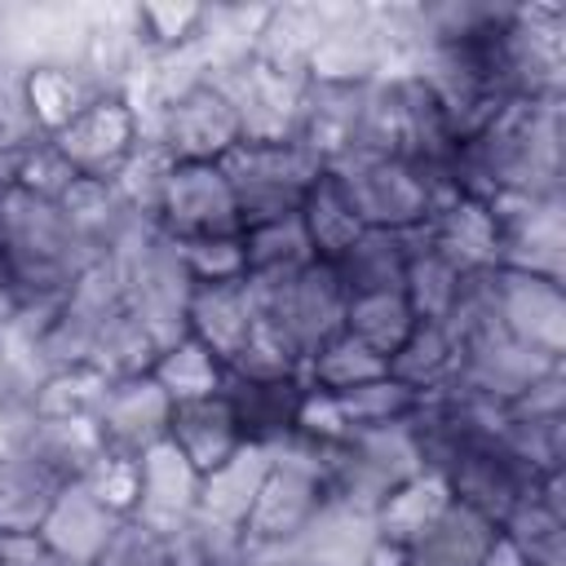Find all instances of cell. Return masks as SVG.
<instances>
[{
    "label": "cell",
    "instance_id": "cell-1",
    "mask_svg": "<svg viewBox=\"0 0 566 566\" xmlns=\"http://www.w3.org/2000/svg\"><path fill=\"white\" fill-rule=\"evenodd\" d=\"M93 261L97 252L71 230L53 199L27 190L0 199V274L18 301V314L53 310Z\"/></svg>",
    "mask_w": 566,
    "mask_h": 566
},
{
    "label": "cell",
    "instance_id": "cell-33",
    "mask_svg": "<svg viewBox=\"0 0 566 566\" xmlns=\"http://www.w3.org/2000/svg\"><path fill=\"white\" fill-rule=\"evenodd\" d=\"M44 142L27 115V97H22V66L0 57V155H18L27 146Z\"/></svg>",
    "mask_w": 566,
    "mask_h": 566
},
{
    "label": "cell",
    "instance_id": "cell-12",
    "mask_svg": "<svg viewBox=\"0 0 566 566\" xmlns=\"http://www.w3.org/2000/svg\"><path fill=\"white\" fill-rule=\"evenodd\" d=\"M168 442L177 447V455L199 473L208 478L212 469H221L226 460H234L248 438L239 429V416L221 394H208V398H190V402H172V420H168Z\"/></svg>",
    "mask_w": 566,
    "mask_h": 566
},
{
    "label": "cell",
    "instance_id": "cell-2",
    "mask_svg": "<svg viewBox=\"0 0 566 566\" xmlns=\"http://www.w3.org/2000/svg\"><path fill=\"white\" fill-rule=\"evenodd\" d=\"M363 221V230L420 234L429 217L455 199L447 172H433L407 155H349L332 168Z\"/></svg>",
    "mask_w": 566,
    "mask_h": 566
},
{
    "label": "cell",
    "instance_id": "cell-8",
    "mask_svg": "<svg viewBox=\"0 0 566 566\" xmlns=\"http://www.w3.org/2000/svg\"><path fill=\"white\" fill-rule=\"evenodd\" d=\"M562 195H504L491 203L500 230V265L544 279H566V212Z\"/></svg>",
    "mask_w": 566,
    "mask_h": 566
},
{
    "label": "cell",
    "instance_id": "cell-30",
    "mask_svg": "<svg viewBox=\"0 0 566 566\" xmlns=\"http://www.w3.org/2000/svg\"><path fill=\"white\" fill-rule=\"evenodd\" d=\"M93 566H177V539L142 517H119Z\"/></svg>",
    "mask_w": 566,
    "mask_h": 566
},
{
    "label": "cell",
    "instance_id": "cell-14",
    "mask_svg": "<svg viewBox=\"0 0 566 566\" xmlns=\"http://www.w3.org/2000/svg\"><path fill=\"white\" fill-rule=\"evenodd\" d=\"M420 239L447 256L460 274H482V270H495L500 265V230H495V212L491 203H478V199H451L442 203L429 226L420 230Z\"/></svg>",
    "mask_w": 566,
    "mask_h": 566
},
{
    "label": "cell",
    "instance_id": "cell-32",
    "mask_svg": "<svg viewBox=\"0 0 566 566\" xmlns=\"http://www.w3.org/2000/svg\"><path fill=\"white\" fill-rule=\"evenodd\" d=\"M75 482H84L115 517H133V509H137V455L102 451V455L88 464V473L75 478Z\"/></svg>",
    "mask_w": 566,
    "mask_h": 566
},
{
    "label": "cell",
    "instance_id": "cell-7",
    "mask_svg": "<svg viewBox=\"0 0 566 566\" xmlns=\"http://www.w3.org/2000/svg\"><path fill=\"white\" fill-rule=\"evenodd\" d=\"M53 150L71 164L75 177H115L128 155L146 142V119L128 93H97L57 137Z\"/></svg>",
    "mask_w": 566,
    "mask_h": 566
},
{
    "label": "cell",
    "instance_id": "cell-9",
    "mask_svg": "<svg viewBox=\"0 0 566 566\" xmlns=\"http://www.w3.org/2000/svg\"><path fill=\"white\" fill-rule=\"evenodd\" d=\"M168 420H172V398L159 389V380L150 371L106 380L97 394V407H93L102 447L119 451V455H142L155 442H164Z\"/></svg>",
    "mask_w": 566,
    "mask_h": 566
},
{
    "label": "cell",
    "instance_id": "cell-5",
    "mask_svg": "<svg viewBox=\"0 0 566 566\" xmlns=\"http://www.w3.org/2000/svg\"><path fill=\"white\" fill-rule=\"evenodd\" d=\"M243 226L252 221H270V217H287L301 208V199L310 195L314 177L323 172V164L314 159V150L292 133V137H274V142H239L226 159H221Z\"/></svg>",
    "mask_w": 566,
    "mask_h": 566
},
{
    "label": "cell",
    "instance_id": "cell-23",
    "mask_svg": "<svg viewBox=\"0 0 566 566\" xmlns=\"http://www.w3.org/2000/svg\"><path fill=\"white\" fill-rule=\"evenodd\" d=\"M296 217H301L305 239H310L318 261H336L363 234V221H358V212H354V203H349V195H345V186H340V177L332 168H323L314 177V186L301 199Z\"/></svg>",
    "mask_w": 566,
    "mask_h": 566
},
{
    "label": "cell",
    "instance_id": "cell-4",
    "mask_svg": "<svg viewBox=\"0 0 566 566\" xmlns=\"http://www.w3.org/2000/svg\"><path fill=\"white\" fill-rule=\"evenodd\" d=\"M252 292H256L261 323L301 358V367L323 340L345 332V301L349 296H345V287L327 261H310L296 274H283L274 283H252Z\"/></svg>",
    "mask_w": 566,
    "mask_h": 566
},
{
    "label": "cell",
    "instance_id": "cell-34",
    "mask_svg": "<svg viewBox=\"0 0 566 566\" xmlns=\"http://www.w3.org/2000/svg\"><path fill=\"white\" fill-rule=\"evenodd\" d=\"M44 557L40 535H0V566H40Z\"/></svg>",
    "mask_w": 566,
    "mask_h": 566
},
{
    "label": "cell",
    "instance_id": "cell-15",
    "mask_svg": "<svg viewBox=\"0 0 566 566\" xmlns=\"http://www.w3.org/2000/svg\"><path fill=\"white\" fill-rule=\"evenodd\" d=\"M226 398L239 416V429L248 438V447H283L296 433V411L305 398V380L301 376H279V380H243V376H226Z\"/></svg>",
    "mask_w": 566,
    "mask_h": 566
},
{
    "label": "cell",
    "instance_id": "cell-20",
    "mask_svg": "<svg viewBox=\"0 0 566 566\" xmlns=\"http://www.w3.org/2000/svg\"><path fill=\"white\" fill-rule=\"evenodd\" d=\"M270 469V451L265 447H243L234 460H226L221 469H212L208 478H199V500H195V522H208V526H226V531H239L252 500H256V486Z\"/></svg>",
    "mask_w": 566,
    "mask_h": 566
},
{
    "label": "cell",
    "instance_id": "cell-35",
    "mask_svg": "<svg viewBox=\"0 0 566 566\" xmlns=\"http://www.w3.org/2000/svg\"><path fill=\"white\" fill-rule=\"evenodd\" d=\"M40 566H66V562H53V557H44V562H40Z\"/></svg>",
    "mask_w": 566,
    "mask_h": 566
},
{
    "label": "cell",
    "instance_id": "cell-25",
    "mask_svg": "<svg viewBox=\"0 0 566 566\" xmlns=\"http://www.w3.org/2000/svg\"><path fill=\"white\" fill-rule=\"evenodd\" d=\"M128 22H133V40H137L142 57L146 62H168V57H181V53L199 49L203 27H208V4H177V0L133 4Z\"/></svg>",
    "mask_w": 566,
    "mask_h": 566
},
{
    "label": "cell",
    "instance_id": "cell-31",
    "mask_svg": "<svg viewBox=\"0 0 566 566\" xmlns=\"http://www.w3.org/2000/svg\"><path fill=\"white\" fill-rule=\"evenodd\" d=\"M181 270L190 283H230V279H248L243 270V239L226 234V239H199V243H177Z\"/></svg>",
    "mask_w": 566,
    "mask_h": 566
},
{
    "label": "cell",
    "instance_id": "cell-21",
    "mask_svg": "<svg viewBox=\"0 0 566 566\" xmlns=\"http://www.w3.org/2000/svg\"><path fill=\"white\" fill-rule=\"evenodd\" d=\"M411 256V234H389V230H363L336 261H327L345 287V296L358 292H402Z\"/></svg>",
    "mask_w": 566,
    "mask_h": 566
},
{
    "label": "cell",
    "instance_id": "cell-29",
    "mask_svg": "<svg viewBox=\"0 0 566 566\" xmlns=\"http://www.w3.org/2000/svg\"><path fill=\"white\" fill-rule=\"evenodd\" d=\"M336 407H340V420L349 433L358 429H380V424H398V420H411L416 407H420V394L407 389L402 380H394L389 371L358 385V389H345V394H332Z\"/></svg>",
    "mask_w": 566,
    "mask_h": 566
},
{
    "label": "cell",
    "instance_id": "cell-18",
    "mask_svg": "<svg viewBox=\"0 0 566 566\" xmlns=\"http://www.w3.org/2000/svg\"><path fill=\"white\" fill-rule=\"evenodd\" d=\"M389 376L402 380L407 389H416L420 398L451 389L460 376V332L451 323L416 318V327L389 354Z\"/></svg>",
    "mask_w": 566,
    "mask_h": 566
},
{
    "label": "cell",
    "instance_id": "cell-19",
    "mask_svg": "<svg viewBox=\"0 0 566 566\" xmlns=\"http://www.w3.org/2000/svg\"><path fill=\"white\" fill-rule=\"evenodd\" d=\"M447 504H451V495H447L442 478H438L433 469H424V473L398 482V486L376 504V513H371V535H376L380 544L407 553V548L438 522V513H442Z\"/></svg>",
    "mask_w": 566,
    "mask_h": 566
},
{
    "label": "cell",
    "instance_id": "cell-3",
    "mask_svg": "<svg viewBox=\"0 0 566 566\" xmlns=\"http://www.w3.org/2000/svg\"><path fill=\"white\" fill-rule=\"evenodd\" d=\"M332 504L318 451L301 447L296 438H287L283 447L270 451V469L256 486V500L239 526L243 544L256 553H279L287 557L305 531L318 522V513Z\"/></svg>",
    "mask_w": 566,
    "mask_h": 566
},
{
    "label": "cell",
    "instance_id": "cell-22",
    "mask_svg": "<svg viewBox=\"0 0 566 566\" xmlns=\"http://www.w3.org/2000/svg\"><path fill=\"white\" fill-rule=\"evenodd\" d=\"M239 239H243V270H248V283H274V279H283V274H296L301 265L318 261L296 212L270 217V221H252V226L239 230Z\"/></svg>",
    "mask_w": 566,
    "mask_h": 566
},
{
    "label": "cell",
    "instance_id": "cell-13",
    "mask_svg": "<svg viewBox=\"0 0 566 566\" xmlns=\"http://www.w3.org/2000/svg\"><path fill=\"white\" fill-rule=\"evenodd\" d=\"M115 513L84 486V482H66L40 526V544L53 562H66V566H93L102 544L111 539L115 531Z\"/></svg>",
    "mask_w": 566,
    "mask_h": 566
},
{
    "label": "cell",
    "instance_id": "cell-28",
    "mask_svg": "<svg viewBox=\"0 0 566 566\" xmlns=\"http://www.w3.org/2000/svg\"><path fill=\"white\" fill-rule=\"evenodd\" d=\"M411 327H416V314L402 292H358L345 301V332L371 345L376 354H385V363Z\"/></svg>",
    "mask_w": 566,
    "mask_h": 566
},
{
    "label": "cell",
    "instance_id": "cell-10",
    "mask_svg": "<svg viewBox=\"0 0 566 566\" xmlns=\"http://www.w3.org/2000/svg\"><path fill=\"white\" fill-rule=\"evenodd\" d=\"M256 323H261V314H256V292H252L248 279L190 283V296H186V332L199 345H208L226 367L252 340Z\"/></svg>",
    "mask_w": 566,
    "mask_h": 566
},
{
    "label": "cell",
    "instance_id": "cell-24",
    "mask_svg": "<svg viewBox=\"0 0 566 566\" xmlns=\"http://www.w3.org/2000/svg\"><path fill=\"white\" fill-rule=\"evenodd\" d=\"M464 287H469V274H460L420 234H411V256H407V274H402V296H407L411 314L429 318V323H451L464 301Z\"/></svg>",
    "mask_w": 566,
    "mask_h": 566
},
{
    "label": "cell",
    "instance_id": "cell-6",
    "mask_svg": "<svg viewBox=\"0 0 566 566\" xmlns=\"http://www.w3.org/2000/svg\"><path fill=\"white\" fill-rule=\"evenodd\" d=\"M150 221L168 243L226 239V234L243 230V212H239L226 168L199 164V159H172Z\"/></svg>",
    "mask_w": 566,
    "mask_h": 566
},
{
    "label": "cell",
    "instance_id": "cell-11",
    "mask_svg": "<svg viewBox=\"0 0 566 566\" xmlns=\"http://www.w3.org/2000/svg\"><path fill=\"white\" fill-rule=\"evenodd\" d=\"M195 500H199V473L177 455V447L168 438L137 455V509H133V517H142L155 531L177 539L195 522Z\"/></svg>",
    "mask_w": 566,
    "mask_h": 566
},
{
    "label": "cell",
    "instance_id": "cell-17",
    "mask_svg": "<svg viewBox=\"0 0 566 566\" xmlns=\"http://www.w3.org/2000/svg\"><path fill=\"white\" fill-rule=\"evenodd\" d=\"M102 88L88 80L80 62H31L22 66V97L35 133L49 142L57 137Z\"/></svg>",
    "mask_w": 566,
    "mask_h": 566
},
{
    "label": "cell",
    "instance_id": "cell-16",
    "mask_svg": "<svg viewBox=\"0 0 566 566\" xmlns=\"http://www.w3.org/2000/svg\"><path fill=\"white\" fill-rule=\"evenodd\" d=\"M66 482L27 447H0V535H40Z\"/></svg>",
    "mask_w": 566,
    "mask_h": 566
},
{
    "label": "cell",
    "instance_id": "cell-26",
    "mask_svg": "<svg viewBox=\"0 0 566 566\" xmlns=\"http://www.w3.org/2000/svg\"><path fill=\"white\" fill-rule=\"evenodd\" d=\"M385 371H389L385 354H376L371 345H363V340L349 336V332H336L332 340H323V345L305 358L301 380H305L310 389H323V394H345V389H358V385H367V380H376V376H385Z\"/></svg>",
    "mask_w": 566,
    "mask_h": 566
},
{
    "label": "cell",
    "instance_id": "cell-27",
    "mask_svg": "<svg viewBox=\"0 0 566 566\" xmlns=\"http://www.w3.org/2000/svg\"><path fill=\"white\" fill-rule=\"evenodd\" d=\"M150 376L159 380V389H164L172 402H190V398L221 394L230 371H226V363H221L208 345H199V340L186 332V336H177L172 345L159 349Z\"/></svg>",
    "mask_w": 566,
    "mask_h": 566
}]
</instances>
